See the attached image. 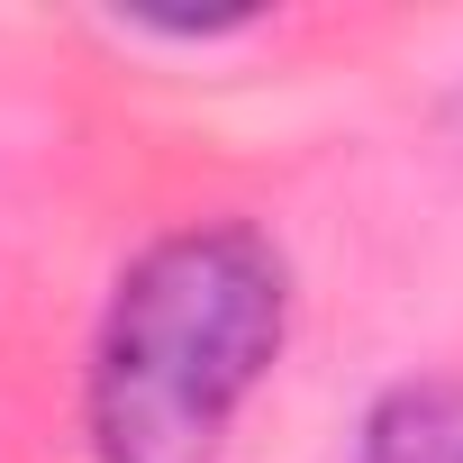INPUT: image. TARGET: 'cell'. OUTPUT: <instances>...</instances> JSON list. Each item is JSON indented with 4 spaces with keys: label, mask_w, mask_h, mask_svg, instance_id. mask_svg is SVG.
Here are the masks:
<instances>
[{
    "label": "cell",
    "mask_w": 463,
    "mask_h": 463,
    "mask_svg": "<svg viewBox=\"0 0 463 463\" xmlns=\"http://www.w3.org/2000/svg\"><path fill=\"white\" fill-rule=\"evenodd\" d=\"M291 336V264L246 218H191L155 237L91 336L100 463H200L255 400Z\"/></svg>",
    "instance_id": "obj_1"
},
{
    "label": "cell",
    "mask_w": 463,
    "mask_h": 463,
    "mask_svg": "<svg viewBox=\"0 0 463 463\" xmlns=\"http://www.w3.org/2000/svg\"><path fill=\"white\" fill-rule=\"evenodd\" d=\"M354 463H463V382L445 373L391 382L354 427Z\"/></svg>",
    "instance_id": "obj_2"
}]
</instances>
